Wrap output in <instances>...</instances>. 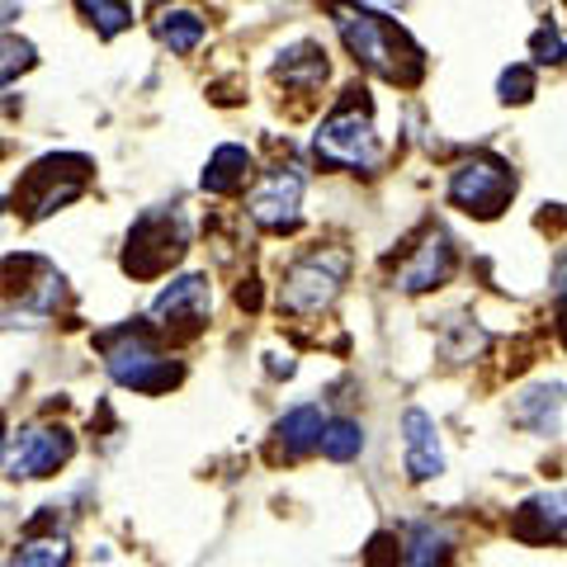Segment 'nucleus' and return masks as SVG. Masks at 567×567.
<instances>
[{
	"label": "nucleus",
	"mask_w": 567,
	"mask_h": 567,
	"mask_svg": "<svg viewBox=\"0 0 567 567\" xmlns=\"http://www.w3.org/2000/svg\"><path fill=\"white\" fill-rule=\"evenodd\" d=\"M331 24L341 33V43L350 48V58L364 71H374L388 85H416L425 71V52L406 39V29H398V20L354 6V0H327Z\"/></svg>",
	"instance_id": "nucleus-1"
},
{
	"label": "nucleus",
	"mask_w": 567,
	"mask_h": 567,
	"mask_svg": "<svg viewBox=\"0 0 567 567\" xmlns=\"http://www.w3.org/2000/svg\"><path fill=\"white\" fill-rule=\"evenodd\" d=\"M511 535L525 544H558L567 539V492H544L535 502H525L511 520Z\"/></svg>",
	"instance_id": "nucleus-12"
},
{
	"label": "nucleus",
	"mask_w": 567,
	"mask_h": 567,
	"mask_svg": "<svg viewBox=\"0 0 567 567\" xmlns=\"http://www.w3.org/2000/svg\"><path fill=\"white\" fill-rule=\"evenodd\" d=\"M529 52H535V62H544V66L567 62V43H563L558 29H539L535 39H529Z\"/></svg>",
	"instance_id": "nucleus-23"
},
{
	"label": "nucleus",
	"mask_w": 567,
	"mask_h": 567,
	"mask_svg": "<svg viewBox=\"0 0 567 567\" xmlns=\"http://www.w3.org/2000/svg\"><path fill=\"white\" fill-rule=\"evenodd\" d=\"M156 39H162L175 58H185V52H194L204 43V14H194V10H162V14H156Z\"/></svg>",
	"instance_id": "nucleus-19"
},
{
	"label": "nucleus",
	"mask_w": 567,
	"mask_h": 567,
	"mask_svg": "<svg viewBox=\"0 0 567 567\" xmlns=\"http://www.w3.org/2000/svg\"><path fill=\"white\" fill-rule=\"evenodd\" d=\"M346 270H350L346 246H312V251H303L284 270L279 303L289 312H322V308H331V298L341 293Z\"/></svg>",
	"instance_id": "nucleus-6"
},
{
	"label": "nucleus",
	"mask_w": 567,
	"mask_h": 567,
	"mask_svg": "<svg viewBox=\"0 0 567 567\" xmlns=\"http://www.w3.org/2000/svg\"><path fill=\"white\" fill-rule=\"evenodd\" d=\"M558 412H563V388L558 383L525 388V393L516 398V421L529 425L535 435H554L558 431Z\"/></svg>",
	"instance_id": "nucleus-18"
},
{
	"label": "nucleus",
	"mask_w": 567,
	"mask_h": 567,
	"mask_svg": "<svg viewBox=\"0 0 567 567\" xmlns=\"http://www.w3.org/2000/svg\"><path fill=\"white\" fill-rule=\"evenodd\" d=\"M312 152L336 171H374L379 166V133H374V100L364 85H346L331 114L317 123Z\"/></svg>",
	"instance_id": "nucleus-3"
},
{
	"label": "nucleus",
	"mask_w": 567,
	"mask_h": 567,
	"mask_svg": "<svg viewBox=\"0 0 567 567\" xmlns=\"http://www.w3.org/2000/svg\"><path fill=\"white\" fill-rule=\"evenodd\" d=\"M364 450V431L354 421H327V435H322V454L331 458V464H346V458H354Z\"/></svg>",
	"instance_id": "nucleus-21"
},
{
	"label": "nucleus",
	"mask_w": 567,
	"mask_h": 567,
	"mask_svg": "<svg viewBox=\"0 0 567 567\" xmlns=\"http://www.w3.org/2000/svg\"><path fill=\"white\" fill-rule=\"evenodd\" d=\"M208 308H213L208 279L204 275H181L156 293L152 327H156V336H194V331H204Z\"/></svg>",
	"instance_id": "nucleus-10"
},
{
	"label": "nucleus",
	"mask_w": 567,
	"mask_h": 567,
	"mask_svg": "<svg viewBox=\"0 0 567 567\" xmlns=\"http://www.w3.org/2000/svg\"><path fill=\"white\" fill-rule=\"evenodd\" d=\"M402 435H406V468H412L416 483H431V477L445 473V454H440V440H435V421L425 412H406L402 416Z\"/></svg>",
	"instance_id": "nucleus-14"
},
{
	"label": "nucleus",
	"mask_w": 567,
	"mask_h": 567,
	"mask_svg": "<svg viewBox=\"0 0 567 567\" xmlns=\"http://www.w3.org/2000/svg\"><path fill=\"white\" fill-rule=\"evenodd\" d=\"M71 548H66V535L58 529V516H39L24 525V539L14 544L10 554V567H66Z\"/></svg>",
	"instance_id": "nucleus-13"
},
{
	"label": "nucleus",
	"mask_w": 567,
	"mask_h": 567,
	"mask_svg": "<svg viewBox=\"0 0 567 567\" xmlns=\"http://www.w3.org/2000/svg\"><path fill=\"white\" fill-rule=\"evenodd\" d=\"M76 454V435L66 425H24L6 440V473L20 483V477H48L58 473L66 458Z\"/></svg>",
	"instance_id": "nucleus-8"
},
{
	"label": "nucleus",
	"mask_w": 567,
	"mask_h": 567,
	"mask_svg": "<svg viewBox=\"0 0 567 567\" xmlns=\"http://www.w3.org/2000/svg\"><path fill=\"white\" fill-rule=\"evenodd\" d=\"M275 435H279V450L289 458H303L312 450H322V435H327L322 406L303 402V406H293V412H284V421L275 425Z\"/></svg>",
	"instance_id": "nucleus-16"
},
{
	"label": "nucleus",
	"mask_w": 567,
	"mask_h": 567,
	"mask_svg": "<svg viewBox=\"0 0 567 567\" xmlns=\"http://www.w3.org/2000/svg\"><path fill=\"white\" fill-rule=\"evenodd\" d=\"M251 166H256V162H251V152L237 147V142H223V147L208 156L204 189H208V194H237V189H246V181L256 175Z\"/></svg>",
	"instance_id": "nucleus-17"
},
{
	"label": "nucleus",
	"mask_w": 567,
	"mask_h": 567,
	"mask_svg": "<svg viewBox=\"0 0 567 567\" xmlns=\"http://www.w3.org/2000/svg\"><path fill=\"white\" fill-rule=\"evenodd\" d=\"M85 185H91V156H76V152L58 156L52 152L20 175V185L10 189V204L24 223H39V218H48V213H58L62 204L76 199Z\"/></svg>",
	"instance_id": "nucleus-4"
},
{
	"label": "nucleus",
	"mask_w": 567,
	"mask_h": 567,
	"mask_svg": "<svg viewBox=\"0 0 567 567\" xmlns=\"http://www.w3.org/2000/svg\"><path fill=\"white\" fill-rule=\"evenodd\" d=\"M511 199H516V171L502 156L477 152L450 175V204L464 208L468 218H496Z\"/></svg>",
	"instance_id": "nucleus-7"
},
{
	"label": "nucleus",
	"mask_w": 567,
	"mask_h": 567,
	"mask_svg": "<svg viewBox=\"0 0 567 567\" xmlns=\"http://www.w3.org/2000/svg\"><path fill=\"white\" fill-rule=\"evenodd\" d=\"M76 6L85 10V20L100 29V39H114V33H123L133 24V6H128V0H76Z\"/></svg>",
	"instance_id": "nucleus-20"
},
{
	"label": "nucleus",
	"mask_w": 567,
	"mask_h": 567,
	"mask_svg": "<svg viewBox=\"0 0 567 567\" xmlns=\"http://www.w3.org/2000/svg\"><path fill=\"white\" fill-rule=\"evenodd\" d=\"M554 298H558V308H554V312H558V341L567 346V270L558 275V289H554Z\"/></svg>",
	"instance_id": "nucleus-24"
},
{
	"label": "nucleus",
	"mask_w": 567,
	"mask_h": 567,
	"mask_svg": "<svg viewBox=\"0 0 567 567\" xmlns=\"http://www.w3.org/2000/svg\"><path fill=\"white\" fill-rule=\"evenodd\" d=\"M454 275V246L440 227H425V237L398 260V289L402 293H425V289H440Z\"/></svg>",
	"instance_id": "nucleus-11"
},
{
	"label": "nucleus",
	"mask_w": 567,
	"mask_h": 567,
	"mask_svg": "<svg viewBox=\"0 0 567 567\" xmlns=\"http://www.w3.org/2000/svg\"><path fill=\"white\" fill-rule=\"evenodd\" d=\"M275 76L289 85V91L298 95H312V91H322V81H327V52L322 43H293V48H284L279 52V62H275Z\"/></svg>",
	"instance_id": "nucleus-15"
},
{
	"label": "nucleus",
	"mask_w": 567,
	"mask_h": 567,
	"mask_svg": "<svg viewBox=\"0 0 567 567\" xmlns=\"http://www.w3.org/2000/svg\"><path fill=\"white\" fill-rule=\"evenodd\" d=\"M189 246V223L181 208H147L133 223L128 246H123V275L133 279H156L166 275Z\"/></svg>",
	"instance_id": "nucleus-5"
},
{
	"label": "nucleus",
	"mask_w": 567,
	"mask_h": 567,
	"mask_svg": "<svg viewBox=\"0 0 567 567\" xmlns=\"http://www.w3.org/2000/svg\"><path fill=\"white\" fill-rule=\"evenodd\" d=\"M95 350L104 354V369L110 379L133 388V393H171L175 383L185 379V369L175 354L162 350L156 341V327H114V331H100L95 336Z\"/></svg>",
	"instance_id": "nucleus-2"
},
{
	"label": "nucleus",
	"mask_w": 567,
	"mask_h": 567,
	"mask_svg": "<svg viewBox=\"0 0 567 567\" xmlns=\"http://www.w3.org/2000/svg\"><path fill=\"white\" fill-rule=\"evenodd\" d=\"M496 91H502L506 104H525L529 95H535V71H529V66H506Z\"/></svg>",
	"instance_id": "nucleus-22"
},
{
	"label": "nucleus",
	"mask_w": 567,
	"mask_h": 567,
	"mask_svg": "<svg viewBox=\"0 0 567 567\" xmlns=\"http://www.w3.org/2000/svg\"><path fill=\"white\" fill-rule=\"evenodd\" d=\"M303 185L308 175L298 162H279L265 171V181L251 189V199H246V208H251V218L265 227V233H293L298 218H303Z\"/></svg>",
	"instance_id": "nucleus-9"
}]
</instances>
